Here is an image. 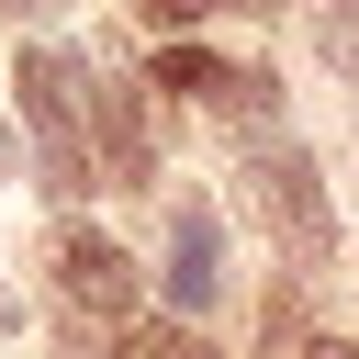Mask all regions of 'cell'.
I'll return each instance as SVG.
<instances>
[{
	"instance_id": "cell-6",
	"label": "cell",
	"mask_w": 359,
	"mask_h": 359,
	"mask_svg": "<svg viewBox=\"0 0 359 359\" xmlns=\"http://www.w3.org/2000/svg\"><path fill=\"white\" fill-rule=\"evenodd\" d=\"M314 45H325V67L337 79H359V11L337 0V11H314Z\"/></svg>"
},
{
	"instance_id": "cell-11",
	"label": "cell",
	"mask_w": 359,
	"mask_h": 359,
	"mask_svg": "<svg viewBox=\"0 0 359 359\" xmlns=\"http://www.w3.org/2000/svg\"><path fill=\"white\" fill-rule=\"evenodd\" d=\"M213 11H258V22H269V11H280V0H213Z\"/></svg>"
},
{
	"instance_id": "cell-2",
	"label": "cell",
	"mask_w": 359,
	"mask_h": 359,
	"mask_svg": "<svg viewBox=\"0 0 359 359\" xmlns=\"http://www.w3.org/2000/svg\"><path fill=\"white\" fill-rule=\"evenodd\" d=\"M258 213H280V236H292L303 258L337 247V202H325V180H314L303 146H258Z\"/></svg>"
},
{
	"instance_id": "cell-5",
	"label": "cell",
	"mask_w": 359,
	"mask_h": 359,
	"mask_svg": "<svg viewBox=\"0 0 359 359\" xmlns=\"http://www.w3.org/2000/svg\"><path fill=\"white\" fill-rule=\"evenodd\" d=\"M56 280H67L79 314H123V303H135V258H123L112 236H79V224L56 236Z\"/></svg>"
},
{
	"instance_id": "cell-9",
	"label": "cell",
	"mask_w": 359,
	"mask_h": 359,
	"mask_svg": "<svg viewBox=\"0 0 359 359\" xmlns=\"http://www.w3.org/2000/svg\"><path fill=\"white\" fill-rule=\"evenodd\" d=\"M0 337H22V292L11 280H0Z\"/></svg>"
},
{
	"instance_id": "cell-4",
	"label": "cell",
	"mask_w": 359,
	"mask_h": 359,
	"mask_svg": "<svg viewBox=\"0 0 359 359\" xmlns=\"http://www.w3.org/2000/svg\"><path fill=\"white\" fill-rule=\"evenodd\" d=\"M90 135H101V180L112 191H146L157 157H146V112H135V79H90Z\"/></svg>"
},
{
	"instance_id": "cell-3",
	"label": "cell",
	"mask_w": 359,
	"mask_h": 359,
	"mask_svg": "<svg viewBox=\"0 0 359 359\" xmlns=\"http://www.w3.org/2000/svg\"><path fill=\"white\" fill-rule=\"evenodd\" d=\"M157 280H168L180 314H202V303L224 292V224H213V202H180V213H168V269H157Z\"/></svg>"
},
{
	"instance_id": "cell-7",
	"label": "cell",
	"mask_w": 359,
	"mask_h": 359,
	"mask_svg": "<svg viewBox=\"0 0 359 359\" xmlns=\"http://www.w3.org/2000/svg\"><path fill=\"white\" fill-rule=\"evenodd\" d=\"M123 359H213L191 325H123Z\"/></svg>"
},
{
	"instance_id": "cell-1",
	"label": "cell",
	"mask_w": 359,
	"mask_h": 359,
	"mask_svg": "<svg viewBox=\"0 0 359 359\" xmlns=\"http://www.w3.org/2000/svg\"><path fill=\"white\" fill-rule=\"evenodd\" d=\"M11 90H22V123L45 135V180L56 191H90V67L67 45H22Z\"/></svg>"
},
{
	"instance_id": "cell-10",
	"label": "cell",
	"mask_w": 359,
	"mask_h": 359,
	"mask_svg": "<svg viewBox=\"0 0 359 359\" xmlns=\"http://www.w3.org/2000/svg\"><path fill=\"white\" fill-rule=\"evenodd\" d=\"M303 359H359V348H348V337H314V348H303Z\"/></svg>"
},
{
	"instance_id": "cell-12",
	"label": "cell",
	"mask_w": 359,
	"mask_h": 359,
	"mask_svg": "<svg viewBox=\"0 0 359 359\" xmlns=\"http://www.w3.org/2000/svg\"><path fill=\"white\" fill-rule=\"evenodd\" d=\"M11 11H45V0H11Z\"/></svg>"
},
{
	"instance_id": "cell-8",
	"label": "cell",
	"mask_w": 359,
	"mask_h": 359,
	"mask_svg": "<svg viewBox=\"0 0 359 359\" xmlns=\"http://www.w3.org/2000/svg\"><path fill=\"white\" fill-rule=\"evenodd\" d=\"M135 11H146V22H157V34H191V22H202V11H213V0H135Z\"/></svg>"
}]
</instances>
